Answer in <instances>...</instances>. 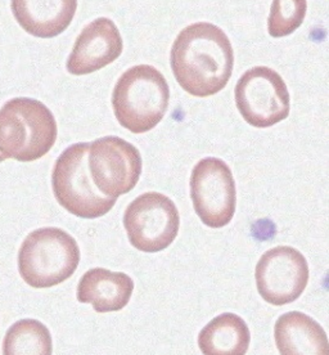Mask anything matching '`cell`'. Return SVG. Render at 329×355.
Returning a JSON list of instances; mask_svg holds the SVG:
<instances>
[{
  "label": "cell",
  "mask_w": 329,
  "mask_h": 355,
  "mask_svg": "<svg viewBox=\"0 0 329 355\" xmlns=\"http://www.w3.org/2000/svg\"><path fill=\"white\" fill-rule=\"evenodd\" d=\"M171 69L190 96L205 98L222 92L231 80L234 52L220 27L197 22L181 30L171 48Z\"/></svg>",
  "instance_id": "1"
},
{
  "label": "cell",
  "mask_w": 329,
  "mask_h": 355,
  "mask_svg": "<svg viewBox=\"0 0 329 355\" xmlns=\"http://www.w3.org/2000/svg\"><path fill=\"white\" fill-rule=\"evenodd\" d=\"M58 128L51 110L37 99L18 97L0 108V155L31 162L53 148Z\"/></svg>",
  "instance_id": "2"
},
{
  "label": "cell",
  "mask_w": 329,
  "mask_h": 355,
  "mask_svg": "<svg viewBox=\"0 0 329 355\" xmlns=\"http://www.w3.org/2000/svg\"><path fill=\"white\" fill-rule=\"evenodd\" d=\"M170 102L169 84L156 67L138 64L117 81L112 106L121 126L134 134L147 133L165 117Z\"/></svg>",
  "instance_id": "3"
},
{
  "label": "cell",
  "mask_w": 329,
  "mask_h": 355,
  "mask_svg": "<svg viewBox=\"0 0 329 355\" xmlns=\"http://www.w3.org/2000/svg\"><path fill=\"white\" fill-rule=\"evenodd\" d=\"M80 263V249L67 232L46 227L31 232L18 252V272L34 288L63 284Z\"/></svg>",
  "instance_id": "4"
},
{
  "label": "cell",
  "mask_w": 329,
  "mask_h": 355,
  "mask_svg": "<svg viewBox=\"0 0 329 355\" xmlns=\"http://www.w3.org/2000/svg\"><path fill=\"white\" fill-rule=\"evenodd\" d=\"M89 143H76L66 148L55 161L52 186L58 204L82 219H97L115 206L117 198L102 195L88 169Z\"/></svg>",
  "instance_id": "5"
},
{
  "label": "cell",
  "mask_w": 329,
  "mask_h": 355,
  "mask_svg": "<svg viewBox=\"0 0 329 355\" xmlns=\"http://www.w3.org/2000/svg\"><path fill=\"white\" fill-rule=\"evenodd\" d=\"M124 227L135 249L142 252H160L168 249L178 236V207L168 196L147 192L126 207Z\"/></svg>",
  "instance_id": "6"
},
{
  "label": "cell",
  "mask_w": 329,
  "mask_h": 355,
  "mask_svg": "<svg viewBox=\"0 0 329 355\" xmlns=\"http://www.w3.org/2000/svg\"><path fill=\"white\" fill-rule=\"evenodd\" d=\"M234 94L240 115L255 128H270L290 115V93L285 80L267 66L244 72Z\"/></svg>",
  "instance_id": "7"
},
{
  "label": "cell",
  "mask_w": 329,
  "mask_h": 355,
  "mask_svg": "<svg viewBox=\"0 0 329 355\" xmlns=\"http://www.w3.org/2000/svg\"><path fill=\"white\" fill-rule=\"evenodd\" d=\"M141 152L120 137H103L89 144L88 169L102 195L117 198L133 191L142 174Z\"/></svg>",
  "instance_id": "8"
},
{
  "label": "cell",
  "mask_w": 329,
  "mask_h": 355,
  "mask_svg": "<svg viewBox=\"0 0 329 355\" xmlns=\"http://www.w3.org/2000/svg\"><path fill=\"white\" fill-rule=\"evenodd\" d=\"M190 197L198 218L210 228H222L235 213L237 191L231 170L224 161L206 157L193 168Z\"/></svg>",
  "instance_id": "9"
},
{
  "label": "cell",
  "mask_w": 329,
  "mask_h": 355,
  "mask_svg": "<svg viewBox=\"0 0 329 355\" xmlns=\"http://www.w3.org/2000/svg\"><path fill=\"white\" fill-rule=\"evenodd\" d=\"M255 278L261 297L272 305L282 306L303 295L309 284V264L299 250L278 246L260 258Z\"/></svg>",
  "instance_id": "10"
},
{
  "label": "cell",
  "mask_w": 329,
  "mask_h": 355,
  "mask_svg": "<svg viewBox=\"0 0 329 355\" xmlns=\"http://www.w3.org/2000/svg\"><path fill=\"white\" fill-rule=\"evenodd\" d=\"M124 49L118 28L109 18L94 19L82 28L67 60V71L81 76L116 61Z\"/></svg>",
  "instance_id": "11"
},
{
  "label": "cell",
  "mask_w": 329,
  "mask_h": 355,
  "mask_svg": "<svg viewBox=\"0 0 329 355\" xmlns=\"http://www.w3.org/2000/svg\"><path fill=\"white\" fill-rule=\"evenodd\" d=\"M12 12L27 34L52 39L71 25L78 0H12Z\"/></svg>",
  "instance_id": "12"
},
{
  "label": "cell",
  "mask_w": 329,
  "mask_h": 355,
  "mask_svg": "<svg viewBox=\"0 0 329 355\" xmlns=\"http://www.w3.org/2000/svg\"><path fill=\"white\" fill-rule=\"evenodd\" d=\"M133 291V279L129 275L93 268L81 277L76 296L82 304H90L97 313H109L124 309Z\"/></svg>",
  "instance_id": "13"
},
{
  "label": "cell",
  "mask_w": 329,
  "mask_h": 355,
  "mask_svg": "<svg viewBox=\"0 0 329 355\" xmlns=\"http://www.w3.org/2000/svg\"><path fill=\"white\" fill-rule=\"evenodd\" d=\"M274 338L281 355H329L326 331L301 311H290L279 317Z\"/></svg>",
  "instance_id": "14"
},
{
  "label": "cell",
  "mask_w": 329,
  "mask_h": 355,
  "mask_svg": "<svg viewBox=\"0 0 329 355\" xmlns=\"http://www.w3.org/2000/svg\"><path fill=\"white\" fill-rule=\"evenodd\" d=\"M249 343L246 322L233 313L210 320L198 335V347L204 355H246Z\"/></svg>",
  "instance_id": "15"
},
{
  "label": "cell",
  "mask_w": 329,
  "mask_h": 355,
  "mask_svg": "<svg viewBox=\"0 0 329 355\" xmlns=\"http://www.w3.org/2000/svg\"><path fill=\"white\" fill-rule=\"evenodd\" d=\"M53 341L40 320H21L9 327L3 341V355H52Z\"/></svg>",
  "instance_id": "16"
},
{
  "label": "cell",
  "mask_w": 329,
  "mask_h": 355,
  "mask_svg": "<svg viewBox=\"0 0 329 355\" xmlns=\"http://www.w3.org/2000/svg\"><path fill=\"white\" fill-rule=\"evenodd\" d=\"M306 10V0H273L267 19L270 36L283 37L294 34L303 25Z\"/></svg>",
  "instance_id": "17"
},
{
  "label": "cell",
  "mask_w": 329,
  "mask_h": 355,
  "mask_svg": "<svg viewBox=\"0 0 329 355\" xmlns=\"http://www.w3.org/2000/svg\"><path fill=\"white\" fill-rule=\"evenodd\" d=\"M6 160V159H4V157H3V156H1V155H0V162H3V161Z\"/></svg>",
  "instance_id": "18"
}]
</instances>
